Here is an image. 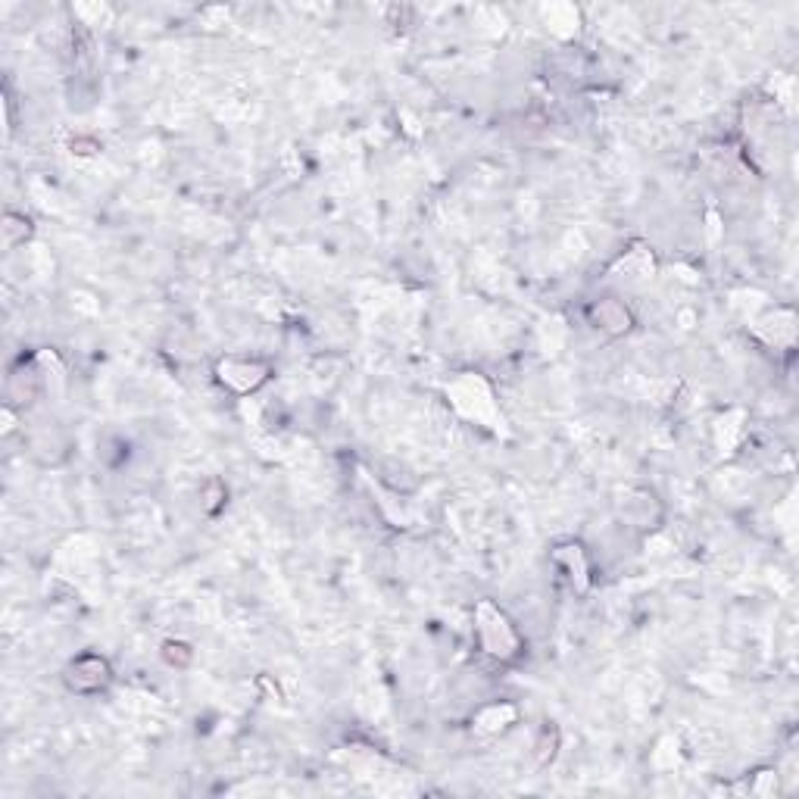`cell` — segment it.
Returning a JSON list of instances; mask_svg holds the SVG:
<instances>
[{
  "mask_svg": "<svg viewBox=\"0 0 799 799\" xmlns=\"http://www.w3.org/2000/svg\"><path fill=\"white\" fill-rule=\"evenodd\" d=\"M66 681H69L72 690L94 693V690H100L103 684L110 681V668H107V662H103L100 656H79V659L69 665Z\"/></svg>",
  "mask_w": 799,
  "mask_h": 799,
  "instance_id": "1",
  "label": "cell"
},
{
  "mask_svg": "<svg viewBox=\"0 0 799 799\" xmlns=\"http://www.w3.org/2000/svg\"><path fill=\"white\" fill-rule=\"evenodd\" d=\"M269 378V369L260 366V363H247V359H228V363L219 366V381L228 384L231 391L238 394H247V391H256L260 384Z\"/></svg>",
  "mask_w": 799,
  "mask_h": 799,
  "instance_id": "2",
  "label": "cell"
},
{
  "mask_svg": "<svg viewBox=\"0 0 799 799\" xmlns=\"http://www.w3.org/2000/svg\"><path fill=\"white\" fill-rule=\"evenodd\" d=\"M597 316H600L603 325H609V328H615V331H625V328H628V309H625L622 303H612V300L600 303Z\"/></svg>",
  "mask_w": 799,
  "mask_h": 799,
  "instance_id": "3",
  "label": "cell"
}]
</instances>
